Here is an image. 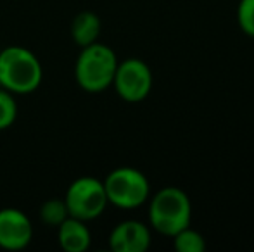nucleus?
I'll return each instance as SVG.
<instances>
[{
	"label": "nucleus",
	"instance_id": "9b49d317",
	"mask_svg": "<svg viewBox=\"0 0 254 252\" xmlns=\"http://www.w3.org/2000/svg\"><path fill=\"white\" fill-rule=\"evenodd\" d=\"M173 247L178 252H204L206 251V239L197 230L187 226L173 235Z\"/></svg>",
	"mask_w": 254,
	"mask_h": 252
},
{
	"label": "nucleus",
	"instance_id": "39448f33",
	"mask_svg": "<svg viewBox=\"0 0 254 252\" xmlns=\"http://www.w3.org/2000/svg\"><path fill=\"white\" fill-rule=\"evenodd\" d=\"M64 202L67 212L81 221H92L99 218L107 207V195L102 180L94 176H80L67 187Z\"/></svg>",
	"mask_w": 254,
	"mask_h": 252
},
{
	"label": "nucleus",
	"instance_id": "f8f14e48",
	"mask_svg": "<svg viewBox=\"0 0 254 252\" xmlns=\"http://www.w3.org/2000/svg\"><path fill=\"white\" fill-rule=\"evenodd\" d=\"M40 219L47 226H57L64 221L66 218H69V212H67V205L64 202V199H49L42 204L40 207Z\"/></svg>",
	"mask_w": 254,
	"mask_h": 252
},
{
	"label": "nucleus",
	"instance_id": "6e6552de",
	"mask_svg": "<svg viewBox=\"0 0 254 252\" xmlns=\"http://www.w3.org/2000/svg\"><path fill=\"white\" fill-rule=\"evenodd\" d=\"M151 242V228L137 219H125L109 233V247L114 252H145Z\"/></svg>",
	"mask_w": 254,
	"mask_h": 252
},
{
	"label": "nucleus",
	"instance_id": "20e7f679",
	"mask_svg": "<svg viewBox=\"0 0 254 252\" xmlns=\"http://www.w3.org/2000/svg\"><path fill=\"white\" fill-rule=\"evenodd\" d=\"M107 202L120 209H137L151 197L149 178L137 168L121 166L102 180Z\"/></svg>",
	"mask_w": 254,
	"mask_h": 252
},
{
	"label": "nucleus",
	"instance_id": "f03ea898",
	"mask_svg": "<svg viewBox=\"0 0 254 252\" xmlns=\"http://www.w3.org/2000/svg\"><path fill=\"white\" fill-rule=\"evenodd\" d=\"M149 199V223L157 233L173 237L190 226L192 204L182 189L164 187Z\"/></svg>",
	"mask_w": 254,
	"mask_h": 252
},
{
	"label": "nucleus",
	"instance_id": "7ed1b4c3",
	"mask_svg": "<svg viewBox=\"0 0 254 252\" xmlns=\"http://www.w3.org/2000/svg\"><path fill=\"white\" fill-rule=\"evenodd\" d=\"M118 62L120 61L113 49L101 42H94L87 47H81L76 67H74V76L80 88L90 94L107 90L113 85Z\"/></svg>",
	"mask_w": 254,
	"mask_h": 252
},
{
	"label": "nucleus",
	"instance_id": "4468645a",
	"mask_svg": "<svg viewBox=\"0 0 254 252\" xmlns=\"http://www.w3.org/2000/svg\"><path fill=\"white\" fill-rule=\"evenodd\" d=\"M237 23L244 35L254 38V0H241L237 5Z\"/></svg>",
	"mask_w": 254,
	"mask_h": 252
},
{
	"label": "nucleus",
	"instance_id": "f257e3e1",
	"mask_svg": "<svg viewBox=\"0 0 254 252\" xmlns=\"http://www.w3.org/2000/svg\"><path fill=\"white\" fill-rule=\"evenodd\" d=\"M42 78V64L31 50L9 45L0 52V87L10 94H31L40 87Z\"/></svg>",
	"mask_w": 254,
	"mask_h": 252
},
{
	"label": "nucleus",
	"instance_id": "423d86ee",
	"mask_svg": "<svg viewBox=\"0 0 254 252\" xmlns=\"http://www.w3.org/2000/svg\"><path fill=\"white\" fill-rule=\"evenodd\" d=\"M152 71L142 59L130 57L118 62L113 85L116 94L125 102H142L152 90Z\"/></svg>",
	"mask_w": 254,
	"mask_h": 252
},
{
	"label": "nucleus",
	"instance_id": "9d476101",
	"mask_svg": "<svg viewBox=\"0 0 254 252\" xmlns=\"http://www.w3.org/2000/svg\"><path fill=\"white\" fill-rule=\"evenodd\" d=\"M101 26V17L97 14L92 10H81L71 23V37L76 45L87 47V45L99 40Z\"/></svg>",
	"mask_w": 254,
	"mask_h": 252
},
{
	"label": "nucleus",
	"instance_id": "ddd939ff",
	"mask_svg": "<svg viewBox=\"0 0 254 252\" xmlns=\"http://www.w3.org/2000/svg\"><path fill=\"white\" fill-rule=\"evenodd\" d=\"M17 118V102L14 94L0 88V130H7L14 125Z\"/></svg>",
	"mask_w": 254,
	"mask_h": 252
},
{
	"label": "nucleus",
	"instance_id": "1a4fd4ad",
	"mask_svg": "<svg viewBox=\"0 0 254 252\" xmlns=\"http://www.w3.org/2000/svg\"><path fill=\"white\" fill-rule=\"evenodd\" d=\"M57 242L61 249L66 252H85L92 242L87 221H81L73 216L66 218L57 226Z\"/></svg>",
	"mask_w": 254,
	"mask_h": 252
},
{
	"label": "nucleus",
	"instance_id": "0eeeda50",
	"mask_svg": "<svg viewBox=\"0 0 254 252\" xmlns=\"http://www.w3.org/2000/svg\"><path fill=\"white\" fill-rule=\"evenodd\" d=\"M33 239V225L23 211L14 207L0 209V247L21 251Z\"/></svg>",
	"mask_w": 254,
	"mask_h": 252
}]
</instances>
